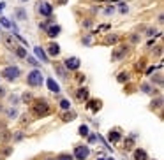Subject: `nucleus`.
Here are the masks:
<instances>
[{
	"label": "nucleus",
	"mask_w": 164,
	"mask_h": 160,
	"mask_svg": "<svg viewBox=\"0 0 164 160\" xmlns=\"http://www.w3.org/2000/svg\"><path fill=\"white\" fill-rule=\"evenodd\" d=\"M92 42V37H86V39H83V44H90Z\"/></svg>",
	"instance_id": "36"
},
{
	"label": "nucleus",
	"mask_w": 164,
	"mask_h": 160,
	"mask_svg": "<svg viewBox=\"0 0 164 160\" xmlns=\"http://www.w3.org/2000/svg\"><path fill=\"white\" fill-rule=\"evenodd\" d=\"M108 160H113V158H108Z\"/></svg>",
	"instance_id": "41"
},
{
	"label": "nucleus",
	"mask_w": 164,
	"mask_h": 160,
	"mask_svg": "<svg viewBox=\"0 0 164 160\" xmlns=\"http://www.w3.org/2000/svg\"><path fill=\"white\" fill-rule=\"evenodd\" d=\"M57 160H73V157H71V155H67V153H62V155L57 157Z\"/></svg>",
	"instance_id": "26"
},
{
	"label": "nucleus",
	"mask_w": 164,
	"mask_h": 160,
	"mask_svg": "<svg viewBox=\"0 0 164 160\" xmlns=\"http://www.w3.org/2000/svg\"><path fill=\"white\" fill-rule=\"evenodd\" d=\"M116 41H118V37H116V35H109V37L106 39V42H108V44H111V42H116Z\"/></svg>",
	"instance_id": "28"
},
{
	"label": "nucleus",
	"mask_w": 164,
	"mask_h": 160,
	"mask_svg": "<svg viewBox=\"0 0 164 160\" xmlns=\"http://www.w3.org/2000/svg\"><path fill=\"white\" fill-rule=\"evenodd\" d=\"M99 107H101V102H97V100H92L88 106V109H92V111H97Z\"/></svg>",
	"instance_id": "20"
},
{
	"label": "nucleus",
	"mask_w": 164,
	"mask_h": 160,
	"mask_svg": "<svg viewBox=\"0 0 164 160\" xmlns=\"http://www.w3.org/2000/svg\"><path fill=\"white\" fill-rule=\"evenodd\" d=\"M125 53H127V46H120V48H116V51L111 55V58H113V60H118V58H122Z\"/></svg>",
	"instance_id": "6"
},
{
	"label": "nucleus",
	"mask_w": 164,
	"mask_h": 160,
	"mask_svg": "<svg viewBox=\"0 0 164 160\" xmlns=\"http://www.w3.org/2000/svg\"><path fill=\"white\" fill-rule=\"evenodd\" d=\"M14 16H16L18 19H27V12H25V9H23V7L14 9Z\"/></svg>",
	"instance_id": "11"
},
{
	"label": "nucleus",
	"mask_w": 164,
	"mask_h": 160,
	"mask_svg": "<svg viewBox=\"0 0 164 160\" xmlns=\"http://www.w3.org/2000/svg\"><path fill=\"white\" fill-rule=\"evenodd\" d=\"M58 34H60V27H58V25L48 28V35H50V37H55V35H58Z\"/></svg>",
	"instance_id": "15"
},
{
	"label": "nucleus",
	"mask_w": 164,
	"mask_h": 160,
	"mask_svg": "<svg viewBox=\"0 0 164 160\" xmlns=\"http://www.w3.org/2000/svg\"><path fill=\"white\" fill-rule=\"evenodd\" d=\"M99 160H108V158H99Z\"/></svg>",
	"instance_id": "39"
},
{
	"label": "nucleus",
	"mask_w": 164,
	"mask_h": 160,
	"mask_svg": "<svg viewBox=\"0 0 164 160\" xmlns=\"http://www.w3.org/2000/svg\"><path fill=\"white\" fill-rule=\"evenodd\" d=\"M34 51H35V55H37V58H41L42 62H48V56H46V53L41 49V48H34Z\"/></svg>",
	"instance_id": "14"
},
{
	"label": "nucleus",
	"mask_w": 164,
	"mask_h": 160,
	"mask_svg": "<svg viewBox=\"0 0 164 160\" xmlns=\"http://www.w3.org/2000/svg\"><path fill=\"white\" fill-rule=\"evenodd\" d=\"M18 76H19V69L18 67H7V69H4V71H2V78H6L7 81H12Z\"/></svg>",
	"instance_id": "3"
},
{
	"label": "nucleus",
	"mask_w": 164,
	"mask_h": 160,
	"mask_svg": "<svg viewBox=\"0 0 164 160\" xmlns=\"http://www.w3.org/2000/svg\"><path fill=\"white\" fill-rule=\"evenodd\" d=\"M48 53H50L51 56H57V55L60 53V46H58V44H55V42H51V44L48 46Z\"/></svg>",
	"instance_id": "9"
},
{
	"label": "nucleus",
	"mask_w": 164,
	"mask_h": 160,
	"mask_svg": "<svg viewBox=\"0 0 164 160\" xmlns=\"http://www.w3.org/2000/svg\"><path fill=\"white\" fill-rule=\"evenodd\" d=\"M48 113H50L48 102L42 100V99L35 100V104H34V114H35V116H42V114H48Z\"/></svg>",
	"instance_id": "1"
},
{
	"label": "nucleus",
	"mask_w": 164,
	"mask_h": 160,
	"mask_svg": "<svg viewBox=\"0 0 164 160\" xmlns=\"http://www.w3.org/2000/svg\"><path fill=\"white\" fill-rule=\"evenodd\" d=\"M78 67H80V58L71 56V58L65 60V69H69V71H76Z\"/></svg>",
	"instance_id": "5"
},
{
	"label": "nucleus",
	"mask_w": 164,
	"mask_h": 160,
	"mask_svg": "<svg viewBox=\"0 0 164 160\" xmlns=\"http://www.w3.org/2000/svg\"><path fill=\"white\" fill-rule=\"evenodd\" d=\"M0 97H6V88L0 86Z\"/></svg>",
	"instance_id": "35"
},
{
	"label": "nucleus",
	"mask_w": 164,
	"mask_h": 160,
	"mask_svg": "<svg viewBox=\"0 0 164 160\" xmlns=\"http://www.w3.org/2000/svg\"><path fill=\"white\" fill-rule=\"evenodd\" d=\"M23 137H25V135H23V134H16V135H14V141H21V139H23Z\"/></svg>",
	"instance_id": "34"
},
{
	"label": "nucleus",
	"mask_w": 164,
	"mask_h": 160,
	"mask_svg": "<svg viewBox=\"0 0 164 160\" xmlns=\"http://www.w3.org/2000/svg\"><path fill=\"white\" fill-rule=\"evenodd\" d=\"M76 118V113H65L64 114V122H73Z\"/></svg>",
	"instance_id": "18"
},
{
	"label": "nucleus",
	"mask_w": 164,
	"mask_h": 160,
	"mask_svg": "<svg viewBox=\"0 0 164 160\" xmlns=\"http://www.w3.org/2000/svg\"><path fill=\"white\" fill-rule=\"evenodd\" d=\"M60 107H62V109H69V107H71V102H69L67 99H62V100H60Z\"/></svg>",
	"instance_id": "24"
},
{
	"label": "nucleus",
	"mask_w": 164,
	"mask_h": 160,
	"mask_svg": "<svg viewBox=\"0 0 164 160\" xmlns=\"http://www.w3.org/2000/svg\"><path fill=\"white\" fill-rule=\"evenodd\" d=\"M7 116H9V118H11V120H14V118H16V116H18V111H16V109H14V107H11V109H9V111H7Z\"/></svg>",
	"instance_id": "22"
},
{
	"label": "nucleus",
	"mask_w": 164,
	"mask_h": 160,
	"mask_svg": "<svg viewBox=\"0 0 164 160\" xmlns=\"http://www.w3.org/2000/svg\"><path fill=\"white\" fill-rule=\"evenodd\" d=\"M18 102H19V97L18 95H9V104L14 107V106H18Z\"/></svg>",
	"instance_id": "19"
},
{
	"label": "nucleus",
	"mask_w": 164,
	"mask_h": 160,
	"mask_svg": "<svg viewBox=\"0 0 164 160\" xmlns=\"http://www.w3.org/2000/svg\"><path fill=\"white\" fill-rule=\"evenodd\" d=\"M27 62H28L30 65H34V67H37V65H39V62H37L34 56H28V58H27Z\"/></svg>",
	"instance_id": "27"
},
{
	"label": "nucleus",
	"mask_w": 164,
	"mask_h": 160,
	"mask_svg": "<svg viewBox=\"0 0 164 160\" xmlns=\"http://www.w3.org/2000/svg\"><path fill=\"white\" fill-rule=\"evenodd\" d=\"M141 90L145 91V93H152V90H150V84H143V86H141Z\"/></svg>",
	"instance_id": "29"
},
{
	"label": "nucleus",
	"mask_w": 164,
	"mask_h": 160,
	"mask_svg": "<svg viewBox=\"0 0 164 160\" xmlns=\"http://www.w3.org/2000/svg\"><path fill=\"white\" fill-rule=\"evenodd\" d=\"M58 2H60V4H65V2H67V0H58Z\"/></svg>",
	"instance_id": "38"
},
{
	"label": "nucleus",
	"mask_w": 164,
	"mask_h": 160,
	"mask_svg": "<svg viewBox=\"0 0 164 160\" xmlns=\"http://www.w3.org/2000/svg\"><path fill=\"white\" fill-rule=\"evenodd\" d=\"M88 155H90V150H88L86 146H76V150H74L76 160H85Z\"/></svg>",
	"instance_id": "4"
},
{
	"label": "nucleus",
	"mask_w": 164,
	"mask_h": 160,
	"mask_svg": "<svg viewBox=\"0 0 164 160\" xmlns=\"http://www.w3.org/2000/svg\"><path fill=\"white\" fill-rule=\"evenodd\" d=\"M16 55H18L19 58H25V56H27V51H25V48H16Z\"/></svg>",
	"instance_id": "21"
},
{
	"label": "nucleus",
	"mask_w": 164,
	"mask_h": 160,
	"mask_svg": "<svg viewBox=\"0 0 164 160\" xmlns=\"http://www.w3.org/2000/svg\"><path fill=\"white\" fill-rule=\"evenodd\" d=\"M125 79H127V74H125V72H122V74L118 76V81H120V83H124Z\"/></svg>",
	"instance_id": "31"
},
{
	"label": "nucleus",
	"mask_w": 164,
	"mask_h": 160,
	"mask_svg": "<svg viewBox=\"0 0 164 160\" xmlns=\"http://www.w3.org/2000/svg\"><path fill=\"white\" fill-rule=\"evenodd\" d=\"M78 134H80V135H88V127H86V125H81L80 130H78Z\"/></svg>",
	"instance_id": "25"
},
{
	"label": "nucleus",
	"mask_w": 164,
	"mask_h": 160,
	"mask_svg": "<svg viewBox=\"0 0 164 160\" xmlns=\"http://www.w3.org/2000/svg\"><path fill=\"white\" fill-rule=\"evenodd\" d=\"M154 81H157L159 84H162V76H161V74H157V78L154 76Z\"/></svg>",
	"instance_id": "32"
},
{
	"label": "nucleus",
	"mask_w": 164,
	"mask_h": 160,
	"mask_svg": "<svg viewBox=\"0 0 164 160\" xmlns=\"http://www.w3.org/2000/svg\"><path fill=\"white\" fill-rule=\"evenodd\" d=\"M4 7H6V4H4V2H0V12H2V9H4Z\"/></svg>",
	"instance_id": "37"
},
{
	"label": "nucleus",
	"mask_w": 164,
	"mask_h": 160,
	"mask_svg": "<svg viewBox=\"0 0 164 160\" xmlns=\"http://www.w3.org/2000/svg\"><path fill=\"white\" fill-rule=\"evenodd\" d=\"M21 2H27V0H21Z\"/></svg>",
	"instance_id": "40"
},
{
	"label": "nucleus",
	"mask_w": 164,
	"mask_h": 160,
	"mask_svg": "<svg viewBox=\"0 0 164 160\" xmlns=\"http://www.w3.org/2000/svg\"><path fill=\"white\" fill-rule=\"evenodd\" d=\"M86 97H88L86 88H80V90H78V99H81V100H83V99H86Z\"/></svg>",
	"instance_id": "17"
},
{
	"label": "nucleus",
	"mask_w": 164,
	"mask_h": 160,
	"mask_svg": "<svg viewBox=\"0 0 164 160\" xmlns=\"http://www.w3.org/2000/svg\"><path fill=\"white\" fill-rule=\"evenodd\" d=\"M42 81H44V78H42V74H41L39 71H32V72H28V76H27V83H28L30 86H41Z\"/></svg>",
	"instance_id": "2"
},
{
	"label": "nucleus",
	"mask_w": 164,
	"mask_h": 160,
	"mask_svg": "<svg viewBox=\"0 0 164 160\" xmlns=\"http://www.w3.org/2000/svg\"><path fill=\"white\" fill-rule=\"evenodd\" d=\"M4 42H6V46H7V48H11V49H16V46L12 44V39H11V35H4Z\"/></svg>",
	"instance_id": "16"
},
{
	"label": "nucleus",
	"mask_w": 164,
	"mask_h": 160,
	"mask_svg": "<svg viewBox=\"0 0 164 160\" xmlns=\"http://www.w3.org/2000/svg\"><path fill=\"white\" fill-rule=\"evenodd\" d=\"M55 71L60 74V78H67V69L64 67V65H60V63H57L55 65Z\"/></svg>",
	"instance_id": "12"
},
{
	"label": "nucleus",
	"mask_w": 164,
	"mask_h": 160,
	"mask_svg": "<svg viewBox=\"0 0 164 160\" xmlns=\"http://www.w3.org/2000/svg\"><path fill=\"white\" fill-rule=\"evenodd\" d=\"M0 23H2V25H4L6 28H9V27L12 25V23L9 21V18H4V16H2V18H0Z\"/></svg>",
	"instance_id": "23"
},
{
	"label": "nucleus",
	"mask_w": 164,
	"mask_h": 160,
	"mask_svg": "<svg viewBox=\"0 0 164 160\" xmlns=\"http://www.w3.org/2000/svg\"><path fill=\"white\" fill-rule=\"evenodd\" d=\"M21 99H23V100H25V102H28V100H30L32 97H30V93H23V97H21Z\"/></svg>",
	"instance_id": "33"
},
{
	"label": "nucleus",
	"mask_w": 164,
	"mask_h": 160,
	"mask_svg": "<svg viewBox=\"0 0 164 160\" xmlns=\"http://www.w3.org/2000/svg\"><path fill=\"white\" fill-rule=\"evenodd\" d=\"M147 158H148L147 151H143V150H136L134 151V160H147Z\"/></svg>",
	"instance_id": "10"
},
{
	"label": "nucleus",
	"mask_w": 164,
	"mask_h": 160,
	"mask_svg": "<svg viewBox=\"0 0 164 160\" xmlns=\"http://www.w3.org/2000/svg\"><path fill=\"white\" fill-rule=\"evenodd\" d=\"M50 160H51V158H50Z\"/></svg>",
	"instance_id": "42"
},
{
	"label": "nucleus",
	"mask_w": 164,
	"mask_h": 160,
	"mask_svg": "<svg viewBox=\"0 0 164 160\" xmlns=\"http://www.w3.org/2000/svg\"><path fill=\"white\" fill-rule=\"evenodd\" d=\"M127 11H129V7H127L125 4H120V12H124V14H125Z\"/></svg>",
	"instance_id": "30"
},
{
	"label": "nucleus",
	"mask_w": 164,
	"mask_h": 160,
	"mask_svg": "<svg viewBox=\"0 0 164 160\" xmlns=\"http://www.w3.org/2000/svg\"><path fill=\"white\" fill-rule=\"evenodd\" d=\"M46 84H48V88H50L51 91H55V93H58V91H60V86H58V83H57L53 78H48V79H46Z\"/></svg>",
	"instance_id": "7"
},
{
	"label": "nucleus",
	"mask_w": 164,
	"mask_h": 160,
	"mask_svg": "<svg viewBox=\"0 0 164 160\" xmlns=\"http://www.w3.org/2000/svg\"><path fill=\"white\" fill-rule=\"evenodd\" d=\"M108 137H109V141H111V143H116V141H120V134H118V130H111Z\"/></svg>",
	"instance_id": "13"
},
{
	"label": "nucleus",
	"mask_w": 164,
	"mask_h": 160,
	"mask_svg": "<svg viewBox=\"0 0 164 160\" xmlns=\"http://www.w3.org/2000/svg\"><path fill=\"white\" fill-rule=\"evenodd\" d=\"M39 11H41V14H42V16H51L53 7H51V4H42V5L39 7Z\"/></svg>",
	"instance_id": "8"
}]
</instances>
